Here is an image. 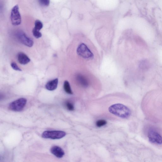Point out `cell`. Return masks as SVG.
Returning <instances> with one entry per match:
<instances>
[{"instance_id":"obj_1","label":"cell","mask_w":162,"mask_h":162,"mask_svg":"<svg viewBox=\"0 0 162 162\" xmlns=\"http://www.w3.org/2000/svg\"><path fill=\"white\" fill-rule=\"evenodd\" d=\"M109 110L111 113L123 118H128L131 114L130 109L126 106L120 104L111 106Z\"/></svg>"},{"instance_id":"obj_2","label":"cell","mask_w":162,"mask_h":162,"mask_svg":"<svg viewBox=\"0 0 162 162\" xmlns=\"http://www.w3.org/2000/svg\"><path fill=\"white\" fill-rule=\"evenodd\" d=\"M77 53L81 57L86 60L93 59L94 55L86 45L84 43L81 44L77 49Z\"/></svg>"},{"instance_id":"obj_3","label":"cell","mask_w":162,"mask_h":162,"mask_svg":"<svg viewBox=\"0 0 162 162\" xmlns=\"http://www.w3.org/2000/svg\"><path fill=\"white\" fill-rule=\"evenodd\" d=\"M11 19L12 24L13 25L18 26L21 24V17L18 5H15L12 8L11 12Z\"/></svg>"},{"instance_id":"obj_4","label":"cell","mask_w":162,"mask_h":162,"mask_svg":"<svg viewBox=\"0 0 162 162\" xmlns=\"http://www.w3.org/2000/svg\"><path fill=\"white\" fill-rule=\"evenodd\" d=\"M66 135V133L63 131H46L43 133L42 137L44 138L56 139H61Z\"/></svg>"},{"instance_id":"obj_5","label":"cell","mask_w":162,"mask_h":162,"mask_svg":"<svg viewBox=\"0 0 162 162\" xmlns=\"http://www.w3.org/2000/svg\"><path fill=\"white\" fill-rule=\"evenodd\" d=\"M26 99L21 98L11 103L9 105L11 110L16 112H19L22 110L27 103Z\"/></svg>"},{"instance_id":"obj_6","label":"cell","mask_w":162,"mask_h":162,"mask_svg":"<svg viewBox=\"0 0 162 162\" xmlns=\"http://www.w3.org/2000/svg\"><path fill=\"white\" fill-rule=\"evenodd\" d=\"M18 40L23 44L26 46L31 47L33 46L34 42L31 38L28 37L22 31H19L17 34Z\"/></svg>"},{"instance_id":"obj_7","label":"cell","mask_w":162,"mask_h":162,"mask_svg":"<svg viewBox=\"0 0 162 162\" xmlns=\"http://www.w3.org/2000/svg\"><path fill=\"white\" fill-rule=\"evenodd\" d=\"M148 137L149 141L152 143L157 144H162V137L154 130H151L149 132Z\"/></svg>"},{"instance_id":"obj_8","label":"cell","mask_w":162,"mask_h":162,"mask_svg":"<svg viewBox=\"0 0 162 162\" xmlns=\"http://www.w3.org/2000/svg\"><path fill=\"white\" fill-rule=\"evenodd\" d=\"M50 151L53 155L59 158L62 157L65 154L63 149L57 146L53 147L50 149Z\"/></svg>"},{"instance_id":"obj_9","label":"cell","mask_w":162,"mask_h":162,"mask_svg":"<svg viewBox=\"0 0 162 162\" xmlns=\"http://www.w3.org/2000/svg\"><path fill=\"white\" fill-rule=\"evenodd\" d=\"M76 80L78 83L82 87H86L89 85L87 78L82 75H78L76 77Z\"/></svg>"},{"instance_id":"obj_10","label":"cell","mask_w":162,"mask_h":162,"mask_svg":"<svg viewBox=\"0 0 162 162\" xmlns=\"http://www.w3.org/2000/svg\"><path fill=\"white\" fill-rule=\"evenodd\" d=\"M18 59L19 62L22 65H26L30 61L29 57L25 54L22 52L18 54Z\"/></svg>"},{"instance_id":"obj_11","label":"cell","mask_w":162,"mask_h":162,"mask_svg":"<svg viewBox=\"0 0 162 162\" xmlns=\"http://www.w3.org/2000/svg\"><path fill=\"white\" fill-rule=\"evenodd\" d=\"M58 83V79H55L48 82L45 85V87L47 90L49 91L54 90L57 88Z\"/></svg>"},{"instance_id":"obj_12","label":"cell","mask_w":162,"mask_h":162,"mask_svg":"<svg viewBox=\"0 0 162 162\" xmlns=\"http://www.w3.org/2000/svg\"><path fill=\"white\" fill-rule=\"evenodd\" d=\"M63 88L65 91L67 93L70 94H73L70 85L68 81H66L64 82Z\"/></svg>"},{"instance_id":"obj_13","label":"cell","mask_w":162,"mask_h":162,"mask_svg":"<svg viewBox=\"0 0 162 162\" xmlns=\"http://www.w3.org/2000/svg\"><path fill=\"white\" fill-rule=\"evenodd\" d=\"M43 27V23L39 20H36L35 23V27L34 28L36 30L40 31L42 29Z\"/></svg>"},{"instance_id":"obj_14","label":"cell","mask_w":162,"mask_h":162,"mask_svg":"<svg viewBox=\"0 0 162 162\" xmlns=\"http://www.w3.org/2000/svg\"><path fill=\"white\" fill-rule=\"evenodd\" d=\"M39 4L44 7H47L50 4V0H38Z\"/></svg>"},{"instance_id":"obj_15","label":"cell","mask_w":162,"mask_h":162,"mask_svg":"<svg viewBox=\"0 0 162 162\" xmlns=\"http://www.w3.org/2000/svg\"><path fill=\"white\" fill-rule=\"evenodd\" d=\"M32 33L34 37L36 39H39L42 36V34L40 31L36 30L34 28L32 30Z\"/></svg>"},{"instance_id":"obj_16","label":"cell","mask_w":162,"mask_h":162,"mask_svg":"<svg viewBox=\"0 0 162 162\" xmlns=\"http://www.w3.org/2000/svg\"><path fill=\"white\" fill-rule=\"evenodd\" d=\"M107 123V122L104 120H100L96 122V125L97 127H100L103 126Z\"/></svg>"},{"instance_id":"obj_17","label":"cell","mask_w":162,"mask_h":162,"mask_svg":"<svg viewBox=\"0 0 162 162\" xmlns=\"http://www.w3.org/2000/svg\"><path fill=\"white\" fill-rule=\"evenodd\" d=\"M11 66L12 68L15 71H22L21 69L18 67L17 64L15 62H13L12 63H11Z\"/></svg>"},{"instance_id":"obj_18","label":"cell","mask_w":162,"mask_h":162,"mask_svg":"<svg viewBox=\"0 0 162 162\" xmlns=\"http://www.w3.org/2000/svg\"><path fill=\"white\" fill-rule=\"evenodd\" d=\"M66 106L68 109L70 111H73L74 110V107L73 104L70 102H67Z\"/></svg>"}]
</instances>
